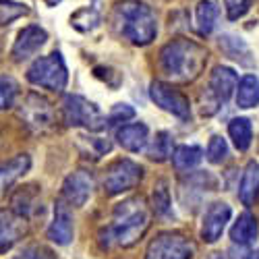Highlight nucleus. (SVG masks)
I'll use <instances>...</instances> for the list:
<instances>
[{
	"label": "nucleus",
	"instance_id": "30",
	"mask_svg": "<svg viewBox=\"0 0 259 259\" xmlns=\"http://www.w3.org/2000/svg\"><path fill=\"white\" fill-rule=\"evenodd\" d=\"M15 259H56V255L46 245H29L19 255H15Z\"/></svg>",
	"mask_w": 259,
	"mask_h": 259
},
{
	"label": "nucleus",
	"instance_id": "20",
	"mask_svg": "<svg viewBox=\"0 0 259 259\" xmlns=\"http://www.w3.org/2000/svg\"><path fill=\"white\" fill-rule=\"evenodd\" d=\"M236 106L239 108H255L259 104V77L245 75L236 83Z\"/></svg>",
	"mask_w": 259,
	"mask_h": 259
},
{
	"label": "nucleus",
	"instance_id": "26",
	"mask_svg": "<svg viewBox=\"0 0 259 259\" xmlns=\"http://www.w3.org/2000/svg\"><path fill=\"white\" fill-rule=\"evenodd\" d=\"M100 23V13L94 9V7H85V9H79L73 17H71V25L77 27L79 31H92L96 29Z\"/></svg>",
	"mask_w": 259,
	"mask_h": 259
},
{
	"label": "nucleus",
	"instance_id": "1",
	"mask_svg": "<svg viewBox=\"0 0 259 259\" xmlns=\"http://www.w3.org/2000/svg\"><path fill=\"white\" fill-rule=\"evenodd\" d=\"M207 62V50L193 39L177 37L168 41L160 50V69L162 73L177 81V83H189L197 79Z\"/></svg>",
	"mask_w": 259,
	"mask_h": 259
},
{
	"label": "nucleus",
	"instance_id": "3",
	"mask_svg": "<svg viewBox=\"0 0 259 259\" xmlns=\"http://www.w3.org/2000/svg\"><path fill=\"white\" fill-rule=\"evenodd\" d=\"M114 23L118 33L135 46H147L156 39L158 23L156 15L139 0H122L114 7Z\"/></svg>",
	"mask_w": 259,
	"mask_h": 259
},
{
	"label": "nucleus",
	"instance_id": "27",
	"mask_svg": "<svg viewBox=\"0 0 259 259\" xmlns=\"http://www.w3.org/2000/svg\"><path fill=\"white\" fill-rule=\"evenodd\" d=\"M17 94H19L17 81L9 75H0V110L11 108L17 100Z\"/></svg>",
	"mask_w": 259,
	"mask_h": 259
},
{
	"label": "nucleus",
	"instance_id": "34",
	"mask_svg": "<svg viewBox=\"0 0 259 259\" xmlns=\"http://www.w3.org/2000/svg\"><path fill=\"white\" fill-rule=\"evenodd\" d=\"M245 259H259V249L257 251H251V253H247V257Z\"/></svg>",
	"mask_w": 259,
	"mask_h": 259
},
{
	"label": "nucleus",
	"instance_id": "4",
	"mask_svg": "<svg viewBox=\"0 0 259 259\" xmlns=\"http://www.w3.org/2000/svg\"><path fill=\"white\" fill-rule=\"evenodd\" d=\"M27 81L50 92H62L69 81V71L62 54L54 50L48 56L35 58L31 62V67L27 69Z\"/></svg>",
	"mask_w": 259,
	"mask_h": 259
},
{
	"label": "nucleus",
	"instance_id": "29",
	"mask_svg": "<svg viewBox=\"0 0 259 259\" xmlns=\"http://www.w3.org/2000/svg\"><path fill=\"white\" fill-rule=\"evenodd\" d=\"M205 156H207V160H209L211 164H222V162H226V158H228V143H226V139L220 137V135H213V137L209 139V143H207Z\"/></svg>",
	"mask_w": 259,
	"mask_h": 259
},
{
	"label": "nucleus",
	"instance_id": "21",
	"mask_svg": "<svg viewBox=\"0 0 259 259\" xmlns=\"http://www.w3.org/2000/svg\"><path fill=\"white\" fill-rule=\"evenodd\" d=\"M220 17V7L213 0H201L195 9V21H197V29L201 35H209L218 23Z\"/></svg>",
	"mask_w": 259,
	"mask_h": 259
},
{
	"label": "nucleus",
	"instance_id": "12",
	"mask_svg": "<svg viewBox=\"0 0 259 259\" xmlns=\"http://www.w3.org/2000/svg\"><path fill=\"white\" fill-rule=\"evenodd\" d=\"M230 215H232V209L228 203H222V201L211 203L203 215V222H201V239L205 243L218 241L226 228V224L230 222Z\"/></svg>",
	"mask_w": 259,
	"mask_h": 259
},
{
	"label": "nucleus",
	"instance_id": "32",
	"mask_svg": "<svg viewBox=\"0 0 259 259\" xmlns=\"http://www.w3.org/2000/svg\"><path fill=\"white\" fill-rule=\"evenodd\" d=\"M83 139L88 141V152L85 154H92V158H102L112 149L108 139H102V137H83Z\"/></svg>",
	"mask_w": 259,
	"mask_h": 259
},
{
	"label": "nucleus",
	"instance_id": "17",
	"mask_svg": "<svg viewBox=\"0 0 259 259\" xmlns=\"http://www.w3.org/2000/svg\"><path fill=\"white\" fill-rule=\"evenodd\" d=\"M116 139L120 147H124L126 152H141L149 143V128L143 122L122 124L116 131Z\"/></svg>",
	"mask_w": 259,
	"mask_h": 259
},
{
	"label": "nucleus",
	"instance_id": "24",
	"mask_svg": "<svg viewBox=\"0 0 259 259\" xmlns=\"http://www.w3.org/2000/svg\"><path fill=\"white\" fill-rule=\"evenodd\" d=\"M201 160H203V149L199 145H179L172 152V164L181 172L195 168Z\"/></svg>",
	"mask_w": 259,
	"mask_h": 259
},
{
	"label": "nucleus",
	"instance_id": "14",
	"mask_svg": "<svg viewBox=\"0 0 259 259\" xmlns=\"http://www.w3.org/2000/svg\"><path fill=\"white\" fill-rule=\"evenodd\" d=\"M27 226L25 218L15 209H0V253L11 251L21 239H23Z\"/></svg>",
	"mask_w": 259,
	"mask_h": 259
},
{
	"label": "nucleus",
	"instance_id": "23",
	"mask_svg": "<svg viewBox=\"0 0 259 259\" xmlns=\"http://www.w3.org/2000/svg\"><path fill=\"white\" fill-rule=\"evenodd\" d=\"M228 135L239 152H247L253 141V126L249 118H232L228 124Z\"/></svg>",
	"mask_w": 259,
	"mask_h": 259
},
{
	"label": "nucleus",
	"instance_id": "22",
	"mask_svg": "<svg viewBox=\"0 0 259 259\" xmlns=\"http://www.w3.org/2000/svg\"><path fill=\"white\" fill-rule=\"evenodd\" d=\"M220 48H222V52L228 56V58H232V60H236V62H241V64H253V58H251V50H249V46L245 44V41L241 39V37H234V35H220Z\"/></svg>",
	"mask_w": 259,
	"mask_h": 259
},
{
	"label": "nucleus",
	"instance_id": "8",
	"mask_svg": "<svg viewBox=\"0 0 259 259\" xmlns=\"http://www.w3.org/2000/svg\"><path fill=\"white\" fill-rule=\"evenodd\" d=\"M19 114L25 120V124L29 128H33L35 133H44V131H48V128H52V124H54L52 104L46 98L37 96V94H27L25 96Z\"/></svg>",
	"mask_w": 259,
	"mask_h": 259
},
{
	"label": "nucleus",
	"instance_id": "10",
	"mask_svg": "<svg viewBox=\"0 0 259 259\" xmlns=\"http://www.w3.org/2000/svg\"><path fill=\"white\" fill-rule=\"evenodd\" d=\"M46 39H48V33L46 29H41L39 25H27L19 31L17 39H15V44H13V60L15 62H23L31 56H35L39 52V48L46 44Z\"/></svg>",
	"mask_w": 259,
	"mask_h": 259
},
{
	"label": "nucleus",
	"instance_id": "35",
	"mask_svg": "<svg viewBox=\"0 0 259 259\" xmlns=\"http://www.w3.org/2000/svg\"><path fill=\"white\" fill-rule=\"evenodd\" d=\"M207 259H224V255H222V253H213V255H209Z\"/></svg>",
	"mask_w": 259,
	"mask_h": 259
},
{
	"label": "nucleus",
	"instance_id": "18",
	"mask_svg": "<svg viewBox=\"0 0 259 259\" xmlns=\"http://www.w3.org/2000/svg\"><path fill=\"white\" fill-rule=\"evenodd\" d=\"M257 234H259V224H257V218L251 211H243L230 228V239H232L234 245H239V247L251 245L257 239Z\"/></svg>",
	"mask_w": 259,
	"mask_h": 259
},
{
	"label": "nucleus",
	"instance_id": "7",
	"mask_svg": "<svg viewBox=\"0 0 259 259\" xmlns=\"http://www.w3.org/2000/svg\"><path fill=\"white\" fill-rule=\"evenodd\" d=\"M195 247L181 232H162L149 243L145 259H191Z\"/></svg>",
	"mask_w": 259,
	"mask_h": 259
},
{
	"label": "nucleus",
	"instance_id": "16",
	"mask_svg": "<svg viewBox=\"0 0 259 259\" xmlns=\"http://www.w3.org/2000/svg\"><path fill=\"white\" fill-rule=\"evenodd\" d=\"M31 166V160L27 154H19L7 162H0V195L5 193L25 175Z\"/></svg>",
	"mask_w": 259,
	"mask_h": 259
},
{
	"label": "nucleus",
	"instance_id": "28",
	"mask_svg": "<svg viewBox=\"0 0 259 259\" xmlns=\"http://www.w3.org/2000/svg\"><path fill=\"white\" fill-rule=\"evenodd\" d=\"M154 211L160 215H168L172 205H170V191H168V183L166 181H158L154 187Z\"/></svg>",
	"mask_w": 259,
	"mask_h": 259
},
{
	"label": "nucleus",
	"instance_id": "11",
	"mask_svg": "<svg viewBox=\"0 0 259 259\" xmlns=\"http://www.w3.org/2000/svg\"><path fill=\"white\" fill-rule=\"evenodd\" d=\"M92 189H94V179L90 172L77 170L73 175H69L62 183V199L73 207H83L92 197Z\"/></svg>",
	"mask_w": 259,
	"mask_h": 259
},
{
	"label": "nucleus",
	"instance_id": "36",
	"mask_svg": "<svg viewBox=\"0 0 259 259\" xmlns=\"http://www.w3.org/2000/svg\"><path fill=\"white\" fill-rule=\"evenodd\" d=\"M58 3H60V0H46V5H48V7H56Z\"/></svg>",
	"mask_w": 259,
	"mask_h": 259
},
{
	"label": "nucleus",
	"instance_id": "2",
	"mask_svg": "<svg viewBox=\"0 0 259 259\" xmlns=\"http://www.w3.org/2000/svg\"><path fill=\"white\" fill-rule=\"evenodd\" d=\"M149 226V211L141 197L126 199L114 207V220L100 236H106L102 241L104 247H110L112 243L118 247H131L145 234Z\"/></svg>",
	"mask_w": 259,
	"mask_h": 259
},
{
	"label": "nucleus",
	"instance_id": "9",
	"mask_svg": "<svg viewBox=\"0 0 259 259\" xmlns=\"http://www.w3.org/2000/svg\"><path fill=\"white\" fill-rule=\"evenodd\" d=\"M149 98L154 100L156 106L170 112L172 116L183 118V120H187L191 116V104H189L187 96L164 81H154L149 85Z\"/></svg>",
	"mask_w": 259,
	"mask_h": 259
},
{
	"label": "nucleus",
	"instance_id": "5",
	"mask_svg": "<svg viewBox=\"0 0 259 259\" xmlns=\"http://www.w3.org/2000/svg\"><path fill=\"white\" fill-rule=\"evenodd\" d=\"M62 120L69 126H81L88 128V131L100 133L108 126L106 116L102 114V110L90 102L88 98L77 96V94H69L62 100Z\"/></svg>",
	"mask_w": 259,
	"mask_h": 259
},
{
	"label": "nucleus",
	"instance_id": "25",
	"mask_svg": "<svg viewBox=\"0 0 259 259\" xmlns=\"http://www.w3.org/2000/svg\"><path fill=\"white\" fill-rule=\"evenodd\" d=\"M147 156L152 160H156V162H164L166 158H170L172 156V137H170V133L160 131L156 135V139H152V145H149V149H147Z\"/></svg>",
	"mask_w": 259,
	"mask_h": 259
},
{
	"label": "nucleus",
	"instance_id": "31",
	"mask_svg": "<svg viewBox=\"0 0 259 259\" xmlns=\"http://www.w3.org/2000/svg\"><path fill=\"white\" fill-rule=\"evenodd\" d=\"M253 0H224V7H226V15L230 21H236L249 13Z\"/></svg>",
	"mask_w": 259,
	"mask_h": 259
},
{
	"label": "nucleus",
	"instance_id": "15",
	"mask_svg": "<svg viewBox=\"0 0 259 259\" xmlns=\"http://www.w3.org/2000/svg\"><path fill=\"white\" fill-rule=\"evenodd\" d=\"M73 215L71 211L67 209L64 203H56V209H54V218H52V224L48 226V239L56 245H69L73 241Z\"/></svg>",
	"mask_w": 259,
	"mask_h": 259
},
{
	"label": "nucleus",
	"instance_id": "33",
	"mask_svg": "<svg viewBox=\"0 0 259 259\" xmlns=\"http://www.w3.org/2000/svg\"><path fill=\"white\" fill-rule=\"evenodd\" d=\"M133 116H135V110L128 104H116L110 110V116H108V124H120L131 120Z\"/></svg>",
	"mask_w": 259,
	"mask_h": 259
},
{
	"label": "nucleus",
	"instance_id": "6",
	"mask_svg": "<svg viewBox=\"0 0 259 259\" xmlns=\"http://www.w3.org/2000/svg\"><path fill=\"white\" fill-rule=\"evenodd\" d=\"M143 179V168L133 160H116L108 166L104 177V189L108 195H118V193L135 189Z\"/></svg>",
	"mask_w": 259,
	"mask_h": 259
},
{
	"label": "nucleus",
	"instance_id": "19",
	"mask_svg": "<svg viewBox=\"0 0 259 259\" xmlns=\"http://www.w3.org/2000/svg\"><path fill=\"white\" fill-rule=\"evenodd\" d=\"M257 197H259V164L249 162L239 185V199L243 205L249 207L257 201Z\"/></svg>",
	"mask_w": 259,
	"mask_h": 259
},
{
	"label": "nucleus",
	"instance_id": "13",
	"mask_svg": "<svg viewBox=\"0 0 259 259\" xmlns=\"http://www.w3.org/2000/svg\"><path fill=\"white\" fill-rule=\"evenodd\" d=\"M236 83H239V75L230 67H215L211 71L207 94L213 98L215 108L220 104H226L232 98V94L236 92Z\"/></svg>",
	"mask_w": 259,
	"mask_h": 259
}]
</instances>
